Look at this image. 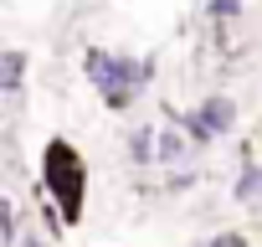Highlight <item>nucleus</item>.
<instances>
[{
  "instance_id": "nucleus-1",
  "label": "nucleus",
  "mask_w": 262,
  "mask_h": 247,
  "mask_svg": "<svg viewBox=\"0 0 262 247\" xmlns=\"http://www.w3.org/2000/svg\"><path fill=\"white\" fill-rule=\"evenodd\" d=\"M82 72H88L93 93L103 98V108L128 113V108L139 103V93L155 83V57H128V52L88 47V52H82Z\"/></svg>"
},
{
  "instance_id": "nucleus-2",
  "label": "nucleus",
  "mask_w": 262,
  "mask_h": 247,
  "mask_svg": "<svg viewBox=\"0 0 262 247\" xmlns=\"http://www.w3.org/2000/svg\"><path fill=\"white\" fill-rule=\"evenodd\" d=\"M41 191H47V201L57 206V221L72 227L77 211H82L88 170H82V160H77V150H72L67 139H52V145H47V155H41Z\"/></svg>"
},
{
  "instance_id": "nucleus-3",
  "label": "nucleus",
  "mask_w": 262,
  "mask_h": 247,
  "mask_svg": "<svg viewBox=\"0 0 262 247\" xmlns=\"http://www.w3.org/2000/svg\"><path fill=\"white\" fill-rule=\"evenodd\" d=\"M180 118V129L195 139V145H216V139H226L231 129H236V103L226 98V93H211V98H201L190 113H175Z\"/></svg>"
},
{
  "instance_id": "nucleus-4",
  "label": "nucleus",
  "mask_w": 262,
  "mask_h": 247,
  "mask_svg": "<svg viewBox=\"0 0 262 247\" xmlns=\"http://www.w3.org/2000/svg\"><path fill=\"white\" fill-rule=\"evenodd\" d=\"M195 139L180 129V118H170V123H160V165L165 170H180V165H190L195 160Z\"/></svg>"
},
{
  "instance_id": "nucleus-5",
  "label": "nucleus",
  "mask_w": 262,
  "mask_h": 247,
  "mask_svg": "<svg viewBox=\"0 0 262 247\" xmlns=\"http://www.w3.org/2000/svg\"><path fill=\"white\" fill-rule=\"evenodd\" d=\"M128 155H134V165H160V123H139L128 134Z\"/></svg>"
},
{
  "instance_id": "nucleus-6",
  "label": "nucleus",
  "mask_w": 262,
  "mask_h": 247,
  "mask_svg": "<svg viewBox=\"0 0 262 247\" xmlns=\"http://www.w3.org/2000/svg\"><path fill=\"white\" fill-rule=\"evenodd\" d=\"M26 88V52H16V47H6L0 52V93H21Z\"/></svg>"
},
{
  "instance_id": "nucleus-7",
  "label": "nucleus",
  "mask_w": 262,
  "mask_h": 247,
  "mask_svg": "<svg viewBox=\"0 0 262 247\" xmlns=\"http://www.w3.org/2000/svg\"><path fill=\"white\" fill-rule=\"evenodd\" d=\"M231 196H236V206H257V201H262V165H257V160H247V165H242V175H236Z\"/></svg>"
},
{
  "instance_id": "nucleus-8",
  "label": "nucleus",
  "mask_w": 262,
  "mask_h": 247,
  "mask_svg": "<svg viewBox=\"0 0 262 247\" xmlns=\"http://www.w3.org/2000/svg\"><path fill=\"white\" fill-rule=\"evenodd\" d=\"M247 16V0H206V21L211 26H231Z\"/></svg>"
},
{
  "instance_id": "nucleus-9",
  "label": "nucleus",
  "mask_w": 262,
  "mask_h": 247,
  "mask_svg": "<svg viewBox=\"0 0 262 247\" xmlns=\"http://www.w3.org/2000/svg\"><path fill=\"white\" fill-rule=\"evenodd\" d=\"M195 247H252L242 232H216V237H206V242H195Z\"/></svg>"
},
{
  "instance_id": "nucleus-10",
  "label": "nucleus",
  "mask_w": 262,
  "mask_h": 247,
  "mask_svg": "<svg viewBox=\"0 0 262 247\" xmlns=\"http://www.w3.org/2000/svg\"><path fill=\"white\" fill-rule=\"evenodd\" d=\"M21 247H47V242H41V232H26V237H21Z\"/></svg>"
}]
</instances>
